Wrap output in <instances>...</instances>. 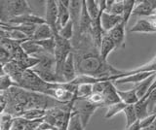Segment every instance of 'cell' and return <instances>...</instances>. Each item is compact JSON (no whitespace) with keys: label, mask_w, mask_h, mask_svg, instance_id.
I'll use <instances>...</instances> for the list:
<instances>
[{"label":"cell","mask_w":156,"mask_h":130,"mask_svg":"<svg viewBox=\"0 0 156 130\" xmlns=\"http://www.w3.org/2000/svg\"><path fill=\"white\" fill-rule=\"evenodd\" d=\"M77 75H85L97 79L108 81L110 77L119 75L122 71L116 69L100 55V52L73 51Z\"/></svg>","instance_id":"cell-1"},{"label":"cell","mask_w":156,"mask_h":130,"mask_svg":"<svg viewBox=\"0 0 156 130\" xmlns=\"http://www.w3.org/2000/svg\"><path fill=\"white\" fill-rule=\"evenodd\" d=\"M98 108L99 107H97V106L90 103L89 101H88V99L75 97L74 103H73L72 112L75 113L78 117H79L82 122V125L86 129L91 118L93 117V115L96 113Z\"/></svg>","instance_id":"cell-2"},{"label":"cell","mask_w":156,"mask_h":130,"mask_svg":"<svg viewBox=\"0 0 156 130\" xmlns=\"http://www.w3.org/2000/svg\"><path fill=\"white\" fill-rule=\"evenodd\" d=\"M6 8L9 20L11 18L33 14V9L30 7L27 0H11V1H6Z\"/></svg>","instance_id":"cell-3"},{"label":"cell","mask_w":156,"mask_h":130,"mask_svg":"<svg viewBox=\"0 0 156 130\" xmlns=\"http://www.w3.org/2000/svg\"><path fill=\"white\" fill-rule=\"evenodd\" d=\"M45 22L54 32V35L58 34V4L55 0L46 1V13H45Z\"/></svg>","instance_id":"cell-4"},{"label":"cell","mask_w":156,"mask_h":130,"mask_svg":"<svg viewBox=\"0 0 156 130\" xmlns=\"http://www.w3.org/2000/svg\"><path fill=\"white\" fill-rule=\"evenodd\" d=\"M7 22L9 25H43V23H46L45 18L34 15V14H28V15L11 18Z\"/></svg>","instance_id":"cell-5"},{"label":"cell","mask_w":156,"mask_h":130,"mask_svg":"<svg viewBox=\"0 0 156 130\" xmlns=\"http://www.w3.org/2000/svg\"><path fill=\"white\" fill-rule=\"evenodd\" d=\"M105 98V107L120 102V98L118 94H117V88L114 86V84L110 81H105L104 82V89H102L101 93Z\"/></svg>","instance_id":"cell-6"},{"label":"cell","mask_w":156,"mask_h":130,"mask_svg":"<svg viewBox=\"0 0 156 130\" xmlns=\"http://www.w3.org/2000/svg\"><path fill=\"white\" fill-rule=\"evenodd\" d=\"M69 0H58V29L66 26L70 21L69 14Z\"/></svg>","instance_id":"cell-7"},{"label":"cell","mask_w":156,"mask_h":130,"mask_svg":"<svg viewBox=\"0 0 156 130\" xmlns=\"http://www.w3.org/2000/svg\"><path fill=\"white\" fill-rule=\"evenodd\" d=\"M126 25L122 22L120 25H118L113 29H111L106 34L109 36V38L114 43L116 49H123L125 48V38H126Z\"/></svg>","instance_id":"cell-8"},{"label":"cell","mask_w":156,"mask_h":130,"mask_svg":"<svg viewBox=\"0 0 156 130\" xmlns=\"http://www.w3.org/2000/svg\"><path fill=\"white\" fill-rule=\"evenodd\" d=\"M122 22H123V18L121 16H116L105 11L101 16V26L104 33L109 32L111 29L120 25Z\"/></svg>","instance_id":"cell-9"},{"label":"cell","mask_w":156,"mask_h":130,"mask_svg":"<svg viewBox=\"0 0 156 130\" xmlns=\"http://www.w3.org/2000/svg\"><path fill=\"white\" fill-rule=\"evenodd\" d=\"M77 77L76 68H75V60L73 52L67 56V58L62 67V78L66 83H71Z\"/></svg>","instance_id":"cell-10"},{"label":"cell","mask_w":156,"mask_h":130,"mask_svg":"<svg viewBox=\"0 0 156 130\" xmlns=\"http://www.w3.org/2000/svg\"><path fill=\"white\" fill-rule=\"evenodd\" d=\"M156 11V0H144L136 2L132 16H152Z\"/></svg>","instance_id":"cell-11"},{"label":"cell","mask_w":156,"mask_h":130,"mask_svg":"<svg viewBox=\"0 0 156 130\" xmlns=\"http://www.w3.org/2000/svg\"><path fill=\"white\" fill-rule=\"evenodd\" d=\"M153 73H154V72H141V73L132 74V75L122 77V78L116 80L114 82H112V83L116 84V85H124V84L138 85V84L141 83L143 81H144L145 79H147L148 77H150Z\"/></svg>","instance_id":"cell-12"},{"label":"cell","mask_w":156,"mask_h":130,"mask_svg":"<svg viewBox=\"0 0 156 130\" xmlns=\"http://www.w3.org/2000/svg\"><path fill=\"white\" fill-rule=\"evenodd\" d=\"M131 33H154L156 32V26L153 25L149 18L147 20H139L136 22V25L130 29Z\"/></svg>","instance_id":"cell-13"},{"label":"cell","mask_w":156,"mask_h":130,"mask_svg":"<svg viewBox=\"0 0 156 130\" xmlns=\"http://www.w3.org/2000/svg\"><path fill=\"white\" fill-rule=\"evenodd\" d=\"M21 47L27 55L33 57H38L39 55L44 54V52H46L35 41H32L30 39L22 43Z\"/></svg>","instance_id":"cell-14"},{"label":"cell","mask_w":156,"mask_h":130,"mask_svg":"<svg viewBox=\"0 0 156 130\" xmlns=\"http://www.w3.org/2000/svg\"><path fill=\"white\" fill-rule=\"evenodd\" d=\"M156 80V72L151 75L150 77H148L147 79H145L144 81H143L141 83L136 85L135 86V90L136 92V95H138L139 99H143L144 96L146 95V93L148 92L149 88H151V85L154 83V81Z\"/></svg>","instance_id":"cell-15"},{"label":"cell","mask_w":156,"mask_h":130,"mask_svg":"<svg viewBox=\"0 0 156 130\" xmlns=\"http://www.w3.org/2000/svg\"><path fill=\"white\" fill-rule=\"evenodd\" d=\"M55 35H54V32L49 27L46 23H43V25H37L35 32H34L33 36L31 37L32 41H42V40H47V39H51V38H54Z\"/></svg>","instance_id":"cell-16"},{"label":"cell","mask_w":156,"mask_h":130,"mask_svg":"<svg viewBox=\"0 0 156 130\" xmlns=\"http://www.w3.org/2000/svg\"><path fill=\"white\" fill-rule=\"evenodd\" d=\"M116 50L114 43L112 42V40L109 38V36L105 33L104 36H102V40L101 43V47H100V55L105 61H107V57H108L109 54Z\"/></svg>","instance_id":"cell-17"},{"label":"cell","mask_w":156,"mask_h":130,"mask_svg":"<svg viewBox=\"0 0 156 130\" xmlns=\"http://www.w3.org/2000/svg\"><path fill=\"white\" fill-rule=\"evenodd\" d=\"M117 94H118L120 100L126 105H135L140 100L135 88H132L130 90L117 89Z\"/></svg>","instance_id":"cell-18"},{"label":"cell","mask_w":156,"mask_h":130,"mask_svg":"<svg viewBox=\"0 0 156 130\" xmlns=\"http://www.w3.org/2000/svg\"><path fill=\"white\" fill-rule=\"evenodd\" d=\"M123 10H124V0H107L106 1L105 12L122 17Z\"/></svg>","instance_id":"cell-19"},{"label":"cell","mask_w":156,"mask_h":130,"mask_svg":"<svg viewBox=\"0 0 156 130\" xmlns=\"http://www.w3.org/2000/svg\"><path fill=\"white\" fill-rule=\"evenodd\" d=\"M47 111L46 110H41V109H29L26 110L21 114L19 118H23L26 120L31 122V120H37V119H42L45 118Z\"/></svg>","instance_id":"cell-20"},{"label":"cell","mask_w":156,"mask_h":130,"mask_svg":"<svg viewBox=\"0 0 156 130\" xmlns=\"http://www.w3.org/2000/svg\"><path fill=\"white\" fill-rule=\"evenodd\" d=\"M126 107H127V105L122 102V101L108 106V107H107V110H106V113L105 115V118L109 119L111 118L115 117L116 115H118L120 113H123V111Z\"/></svg>","instance_id":"cell-21"},{"label":"cell","mask_w":156,"mask_h":130,"mask_svg":"<svg viewBox=\"0 0 156 130\" xmlns=\"http://www.w3.org/2000/svg\"><path fill=\"white\" fill-rule=\"evenodd\" d=\"M135 111H136V117H138L139 120L143 119L150 115L148 112L147 103H146V101L144 99H140L135 104Z\"/></svg>","instance_id":"cell-22"},{"label":"cell","mask_w":156,"mask_h":130,"mask_svg":"<svg viewBox=\"0 0 156 130\" xmlns=\"http://www.w3.org/2000/svg\"><path fill=\"white\" fill-rule=\"evenodd\" d=\"M136 4V1H135V0H124V10H123L122 18H123V22L126 25H128L129 18L132 16V14H133Z\"/></svg>","instance_id":"cell-23"},{"label":"cell","mask_w":156,"mask_h":130,"mask_svg":"<svg viewBox=\"0 0 156 130\" xmlns=\"http://www.w3.org/2000/svg\"><path fill=\"white\" fill-rule=\"evenodd\" d=\"M123 113L126 117V127L131 126L136 120H139L135 111V105H127V107L124 109Z\"/></svg>","instance_id":"cell-24"},{"label":"cell","mask_w":156,"mask_h":130,"mask_svg":"<svg viewBox=\"0 0 156 130\" xmlns=\"http://www.w3.org/2000/svg\"><path fill=\"white\" fill-rule=\"evenodd\" d=\"M93 93V85L91 84H83L77 86V90L75 95L77 98L87 99Z\"/></svg>","instance_id":"cell-25"},{"label":"cell","mask_w":156,"mask_h":130,"mask_svg":"<svg viewBox=\"0 0 156 130\" xmlns=\"http://www.w3.org/2000/svg\"><path fill=\"white\" fill-rule=\"evenodd\" d=\"M37 44L40 46L42 49L45 51L46 52L50 55H54V52H55V48H56V42H55V37L51 38V39H47V40H42V41H35Z\"/></svg>","instance_id":"cell-26"},{"label":"cell","mask_w":156,"mask_h":130,"mask_svg":"<svg viewBox=\"0 0 156 130\" xmlns=\"http://www.w3.org/2000/svg\"><path fill=\"white\" fill-rule=\"evenodd\" d=\"M58 35L66 40H68V41L72 40L73 35H74V30H73V25H72L71 21L68 22L66 26H63L62 28H61V29L58 30Z\"/></svg>","instance_id":"cell-27"},{"label":"cell","mask_w":156,"mask_h":130,"mask_svg":"<svg viewBox=\"0 0 156 130\" xmlns=\"http://www.w3.org/2000/svg\"><path fill=\"white\" fill-rule=\"evenodd\" d=\"M13 86H19V85L8 75H4L0 77V92H2V91H8Z\"/></svg>","instance_id":"cell-28"},{"label":"cell","mask_w":156,"mask_h":130,"mask_svg":"<svg viewBox=\"0 0 156 130\" xmlns=\"http://www.w3.org/2000/svg\"><path fill=\"white\" fill-rule=\"evenodd\" d=\"M146 101L148 107V112L149 114H153L154 109L156 107V88H154L151 92H149L146 96L143 98Z\"/></svg>","instance_id":"cell-29"},{"label":"cell","mask_w":156,"mask_h":130,"mask_svg":"<svg viewBox=\"0 0 156 130\" xmlns=\"http://www.w3.org/2000/svg\"><path fill=\"white\" fill-rule=\"evenodd\" d=\"M67 130H85L84 126L82 125V122H81L79 117L73 112L71 114V118H70L69 125H68Z\"/></svg>","instance_id":"cell-30"},{"label":"cell","mask_w":156,"mask_h":130,"mask_svg":"<svg viewBox=\"0 0 156 130\" xmlns=\"http://www.w3.org/2000/svg\"><path fill=\"white\" fill-rule=\"evenodd\" d=\"M88 101L93 105L97 106V107H105V98L101 93H97V92H93L89 97L87 98Z\"/></svg>","instance_id":"cell-31"},{"label":"cell","mask_w":156,"mask_h":130,"mask_svg":"<svg viewBox=\"0 0 156 130\" xmlns=\"http://www.w3.org/2000/svg\"><path fill=\"white\" fill-rule=\"evenodd\" d=\"M27 122V120H26L23 118H14L11 130H23Z\"/></svg>","instance_id":"cell-32"},{"label":"cell","mask_w":156,"mask_h":130,"mask_svg":"<svg viewBox=\"0 0 156 130\" xmlns=\"http://www.w3.org/2000/svg\"><path fill=\"white\" fill-rule=\"evenodd\" d=\"M155 120H156V113L150 114L146 118L140 120V126H141V128H145V127H147V126H149V125L152 124Z\"/></svg>","instance_id":"cell-33"},{"label":"cell","mask_w":156,"mask_h":130,"mask_svg":"<svg viewBox=\"0 0 156 130\" xmlns=\"http://www.w3.org/2000/svg\"><path fill=\"white\" fill-rule=\"evenodd\" d=\"M12 60V56L9 52L4 49V48L0 45V63L5 65L8 63L9 61Z\"/></svg>","instance_id":"cell-34"},{"label":"cell","mask_w":156,"mask_h":130,"mask_svg":"<svg viewBox=\"0 0 156 130\" xmlns=\"http://www.w3.org/2000/svg\"><path fill=\"white\" fill-rule=\"evenodd\" d=\"M0 20L4 22H7L9 20V16L6 8V1H0Z\"/></svg>","instance_id":"cell-35"},{"label":"cell","mask_w":156,"mask_h":130,"mask_svg":"<svg viewBox=\"0 0 156 130\" xmlns=\"http://www.w3.org/2000/svg\"><path fill=\"white\" fill-rule=\"evenodd\" d=\"M39 127H40L42 130H58L55 126H53L50 123H48L46 122H43L40 125H39Z\"/></svg>","instance_id":"cell-36"},{"label":"cell","mask_w":156,"mask_h":130,"mask_svg":"<svg viewBox=\"0 0 156 130\" xmlns=\"http://www.w3.org/2000/svg\"><path fill=\"white\" fill-rule=\"evenodd\" d=\"M141 129H143V128H141V126H140V120H136V122L134 124H132L131 126L126 127L125 130H141Z\"/></svg>","instance_id":"cell-37"},{"label":"cell","mask_w":156,"mask_h":130,"mask_svg":"<svg viewBox=\"0 0 156 130\" xmlns=\"http://www.w3.org/2000/svg\"><path fill=\"white\" fill-rule=\"evenodd\" d=\"M141 130H156V120L151 125H149V126L145 127V128H143Z\"/></svg>","instance_id":"cell-38"},{"label":"cell","mask_w":156,"mask_h":130,"mask_svg":"<svg viewBox=\"0 0 156 130\" xmlns=\"http://www.w3.org/2000/svg\"><path fill=\"white\" fill-rule=\"evenodd\" d=\"M4 75H6L5 74V71H4V65L0 63V77L4 76Z\"/></svg>","instance_id":"cell-39"},{"label":"cell","mask_w":156,"mask_h":130,"mask_svg":"<svg viewBox=\"0 0 156 130\" xmlns=\"http://www.w3.org/2000/svg\"><path fill=\"white\" fill-rule=\"evenodd\" d=\"M9 25H10L9 23L4 22H2L1 20H0V28H2V27H7V26H9Z\"/></svg>","instance_id":"cell-40"},{"label":"cell","mask_w":156,"mask_h":130,"mask_svg":"<svg viewBox=\"0 0 156 130\" xmlns=\"http://www.w3.org/2000/svg\"><path fill=\"white\" fill-rule=\"evenodd\" d=\"M35 130H42V129H41V128H40V127H38V128H36V129H35Z\"/></svg>","instance_id":"cell-41"},{"label":"cell","mask_w":156,"mask_h":130,"mask_svg":"<svg viewBox=\"0 0 156 130\" xmlns=\"http://www.w3.org/2000/svg\"><path fill=\"white\" fill-rule=\"evenodd\" d=\"M155 113H156V112H155Z\"/></svg>","instance_id":"cell-42"}]
</instances>
